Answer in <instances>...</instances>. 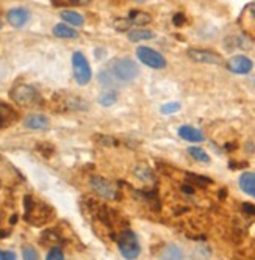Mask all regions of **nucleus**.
<instances>
[{"instance_id": "bb28decb", "label": "nucleus", "mask_w": 255, "mask_h": 260, "mask_svg": "<svg viewBox=\"0 0 255 260\" xmlns=\"http://www.w3.org/2000/svg\"><path fill=\"white\" fill-rule=\"evenodd\" d=\"M46 260H64V254H63V251H61L58 246H53V248L47 252Z\"/></svg>"}, {"instance_id": "7ed1b4c3", "label": "nucleus", "mask_w": 255, "mask_h": 260, "mask_svg": "<svg viewBox=\"0 0 255 260\" xmlns=\"http://www.w3.org/2000/svg\"><path fill=\"white\" fill-rule=\"evenodd\" d=\"M10 98L14 104L21 105V107H38L43 99L38 89L33 88L31 85L19 83L10 91Z\"/></svg>"}, {"instance_id": "ddd939ff", "label": "nucleus", "mask_w": 255, "mask_h": 260, "mask_svg": "<svg viewBox=\"0 0 255 260\" xmlns=\"http://www.w3.org/2000/svg\"><path fill=\"white\" fill-rule=\"evenodd\" d=\"M238 183H240V188L246 194L255 198V173H243L240 176Z\"/></svg>"}, {"instance_id": "4468645a", "label": "nucleus", "mask_w": 255, "mask_h": 260, "mask_svg": "<svg viewBox=\"0 0 255 260\" xmlns=\"http://www.w3.org/2000/svg\"><path fill=\"white\" fill-rule=\"evenodd\" d=\"M24 124L27 128H31V130H46L50 125L49 119L43 115H30L27 116Z\"/></svg>"}, {"instance_id": "f704fd0d", "label": "nucleus", "mask_w": 255, "mask_h": 260, "mask_svg": "<svg viewBox=\"0 0 255 260\" xmlns=\"http://www.w3.org/2000/svg\"><path fill=\"white\" fill-rule=\"evenodd\" d=\"M0 28H2V22H0Z\"/></svg>"}, {"instance_id": "423d86ee", "label": "nucleus", "mask_w": 255, "mask_h": 260, "mask_svg": "<svg viewBox=\"0 0 255 260\" xmlns=\"http://www.w3.org/2000/svg\"><path fill=\"white\" fill-rule=\"evenodd\" d=\"M136 57L139 58V61L142 64L149 66L152 69H165L166 68L165 57H163L160 52L154 50L152 47H144V46L138 47L136 49Z\"/></svg>"}, {"instance_id": "c85d7f7f", "label": "nucleus", "mask_w": 255, "mask_h": 260, "mask_svg": "<svg viewBox=\"0 0 255 260\" xmlns=\"http://www.w3.org/2000/svg\"><path fill=\"white\" fill-rule=\"evenodd\" d=\"M180 110V104L178 102H169V104H165L161 107V113L165 115H171V113H175V111Z\"/></svg>"}, {"instance_id": "2eb2a0df", "label": "nucleus", "mask_w": 255, "mask_h": 260, "mask_svg": "<svg viewBox=\"0 0 255 260\" xmlns=\"http://www.w3.org/2000/svg\"><path fill=\"white\" fill-rule=\"evenodd\" d=\"M160 260H184V252L177 245H168L161 251Z\"/></svg>"}, {"instance_id": "6ab92c4d", "label": "nucleus", "mask_w": 255, "mask_h": 260, "mask_svg": "<svg viewBox=\"0 0 255 260\" xmlns=\"http://www.w3.org/2000/svg\"><path fill=\"white\" fill-rule=\"evenodd\" d=\"M60 17L63 21H66L67 24L70 25H76V27H80L83 25V16L76 13V11H70V10H63L60 13Z\"/></svg>"}, {"instance_id": "5701e85b", "label": "nucleus", "mask_w": 255, "mask_h": 260, "mask_svg": "<svg viewBox=\"0 0 255 260\" xmlns=\"http://www.w3.org/2000/svg\"><path fill=\"white\" fill-rule=\"evenodd\" d=\"M188 154H190L194 160H197V161H202V163H208V161H210V155H208L204 149H200V147H196V146L190 147V149H188Z\"/></svg>"}, {"instance_id": "f257e3e1", "label": "nucleus", "mask_w": 255, "mask_h": 260, "mask_svg": "<svg viewBox=\"0 0 255 260\" xmlns=\"http://www.w3.org/2000/svg\"><path fill=\"white\" fill-rule=\"evenodd\" d=\"M24 207H25L24 218L33 226H43L55 216V210H53L49 204L36 202L31 196L24 198Z\"/></svg>"}, {"instance_id": "dca6fc26", "label": "nucleus", "mask_w": 255, "mask_h": 260, "mask_svg": "<svg viewBox=\"0 0 255 260\" xmlns=\"http://www.w3.org/2000/svg\"><path fill=\"white\" fill-rule=\"evenodd\" d=\"M43 245H58L61 241H64V237L57 231V229H47L41 235Z\"/></svg>"}, {"instance_id": "473e14b6", "label": "nucleus", "mask_w": 255, "mask_h": 260, "mask_svg": "<svg viewBox=\"0 0 255 260\" xmlns=\"http://www.w3.org/2000/svg\"><path fill=\"white\" fill-rule=\"evenodd\" d=\"M243 210L249 215H255V207L252 206V204H243Z\"/></svg>"}, {"instance_id": "0eeeda50", "label": "nucleus", "mask_w": 255, "mask_h": 260, "mask_svg": "<svg viewBox=\"0 0 255 260\" xmlns=\"http://www.w3.org/2000/svg\"><path fill=\"white\" fill-rule=\"evenodd\" d=\"M89 185H91V190H93L96 194H99L105 199H118V190L110 180L96 176L91 179Z\"/></svg>"}, {"instance_id": "412c9836", "label": "nucleus", "mask_w": 255, "mask_h": 260, "mask_svg": "<svg viewBox=\"0 0 255 260\" xmlns=\"http://www.w3.org/2000/svg\"><path fill=\"white\" fill-rule=\"evenodd\" d=\"M133 174L141 182H154V179H155L152 170L149 168V166H145V165H138L136 168L133 170Z\"/></svg>"}, {"instance_id": "c756f323", "label": "nucleus", "mask_w": 255, "mask_h": 260, "mask_svg": "<svg viewBox=\"0 0 255 260\" xmlns=\"http://www.w3.org/2000/svg\"><path fill=\"white\" fill-rule=\"evenodd\" d=\"M113 27H115L118 31H125V30H129L130 22H129V19H116V21L113 22Z\"/></svg>"}, {"instance_id": "6e6552de", "label": "nucleus", "mask_w": 255, "mask_h": 260, "mask_svg": "<svg viewBox=\"0 0 255 260\" xmlns=\"http://www.w3.org/2000/svg\"><path fill=\"white\" fill-rule=\"evenodd\" d=\"M188 57L197 63H207V64H223V57L220 53L207 49H190Z\"/></svg>"}, {"instance_id": "cd10ccee", "label": "nucleus", "mask_w": 255, "mask_h": 260, "mask_svg": "<svg viewBox=\"0 0 255 260\" xmlns=\"http://www.w3.org/2000/svg\"><path fill=\"white\" fill-rule=\"evenodd\" d=\"M244 17L250 22L252 31H253V35H255V4H250V5L247 7V10H246V13H244Z\"/></svg>"}, {"instance_id": "39448f33", "label": "nucleus", "mask_w": 255, "mask_h": 260, "mask_svg": "<svg viewBox=\"0 0 255 260\" xmlns=\"http://www.w3.org/2000/svg\"><path fill=\"white\" fill-rule=\"evenodd\" d=\"M72 69H74L76 82L80 86H85L89 83L91 77H93V72H91L89 63L82 52H76L74 55H72Z\"/></svg>"}, {"instance_id": "aec40b11", "label": "nucleus", "mask_w": 255, "mask_h": 260, "mask_svg": "<svg viewBox=\"0 0 255 260\" xmlns=\"http://www.w3.org/2000/svg\"><path fill=\"white\" fill-rule=\"evenodd\" d=\"M154 33L151 30H142V28H136V30H130L127 33V38L132 43H138V41H142V40H152L154 38Z\"/></svg>"}, {"instance_id": "9b49d317", "label": "nucleus", "mask_w": 255, "mask_h": 260, "mask_svg": "<svg viewBox=\"0 0 255 260\" xmlns=\"http://www.w3.org/2000/svg\"><path fill=\"white\" fill-rule=\"evenodd\" d=\"M178 137L184 138L185 141H191V143H200L204 141V134L200 132L199 128L193 127V125H181L178 128Z\"/></svg>"}, {"instance_id": "20e7f679", "label": "nucleus", "mask_w": 255, "mask_h": 260, "mask_svg": "<svg viewBox=\"0 0 255 260\" xmlns=\"http://www.w3.org/2000/svg\"><path fill=\"white\" fill-rule=\"evenodd\" d=\"M118 248L125 260H136L141 254V245L130 229H124L118 235Z\"/></svg>"}, {"instance_id": "72a5a7b5", "label": "nucleus", "mask_w": 255, "mask_h": 260, "mask_svg": "<svg viewBox=\"0 0 255 260\" xmlns=\"http://www.w3.org/2000/svg\"><path fill=\"white\" fill-rule=\"evenodd\" d=\"M135 2H144V0H135Z\"/></svg>"}, {"instance_id": "1a4fd4ad", "label": "nucleus", "mask_w": 255, "mask_h": 260, "mask_svg": "<svg viewBox=\"0 0 255 260\" xmlns=\"http://www.w3.org/2000/svg\"><path fill=\"white\" fill-rule=\"evenodd\" d=\"M227 69L233 74L244 76V74H249L253 69V63L250 58L246 57V55H236V57H232L227 61Z\"/></svg>"}, {"instance_id": "f3484780", "label": "nucleus", "mask_w": 255, "mask_h": 260, "mask_svg": "<svg viewBox=\"0 0 255 260\" xmlns=\"http://www.w3.org/2000/svg\"><path fill=\"white\" fill-rule=\"evenodd\" d=\"M53 35L58 36V38H63V40H74L77 38V31L74 28H70L69 25L66 24H57L53 27Z\"/></svg>"}, {"instance_id": "f03ea898", "label": "nucleus", "mask_w": 255, "mask_h": 260, "mask_svg": "<svg viewBox=\"0 0 255 260\" xmlns=\"http://www.w3.org/2000/svg\"><path fill=\"white\" fill-rule=\"evenodd\" d=\"M112 74V77L118 83H129L139 76L138 64L130 58H116L110 63V69H106Z\"/></svg>"}, {"instance_id": "4be33fe9", "label": "nucleus", "mask_w": 255, "mask_h": 260, "mask_svg": "<svg viewBox=\"0 0 255 260\" xmlns=\"http://www.w3.org/2000/svg\"><path fill=\"white\" fill-rule=\"evenodd\" d=\"M91 0H52V5L57 8L63 7H86L89 5Z\"/></svg>"}, {"instance_id": "7c9ffc66", "label": "nucleus", "mask_w": 255, "mask_h": 260, "mask_svg": "<svg viewBox=\"0 0 255 260\" xmlns=\"http://www.w3.org/2000/svg\"><path fill=\"white\" fill-rule=\"evenodd\" d=\"M172 24L175 25V27H181L185 24V16L181 14V13H177L174 17H172Z\"/></svg>"}, {"instance_id": "2f4dec72", "label": "nucleus", "mask_w": 255, "mask_h": 260, "mask_svg": "<svg viewBox=\"0 0 255 260\" xmlns=\"http://www.w3.org/2000/svg\"><path fill=\"white\" fill-rule=\"evenodd\" d=\"M0 260H16V254L13 251H2L0 249Z\"/></svg>"}, {"instance_id": "f8f14e48", "label": "nucleus", "mask_w": 255, "mask_h": 260, "mask_svg": "<svg viewBox=\"0 0 255 260\" xmlns=\"http://www.w3.org/2000/svg\"><path fill=\"white\" fill-rule=\"evenodd\" d=\"M14 121H17L16 110L7 104H0V128H5V127L11 125Z\"/></svg>"}, {"instance_id": "a211bd4d", "label": "nucleus", "mask_w": 255, "mask_h": 260, "mask_svg": "<svg viewBox=\"0 0 255 260\" xmlns=\"http://www.w3.org/2000/svg\"><path fill=\"white\" fill-rule=\"evenodd\" d=\"M151 21H152V17L148 13H144V11L135 10V11H130V14H129V22H130V25L133 24V25L141 27V25L149 24Z\"/></svg>"}, {"instance_id": "a878e982", "label": "nucleus", "mask_w": 255, "mask_h": 260, "mask_svg": "<svg viewBox=\"0 0 255 260\" xmlns=\"http://www.w3.org/2000/svg\"><path fill=\"white\" fill-rule=\"evenodd\" d=\"M36 149L43 154V157H52L53 152H55V147H53L52 144H49V143H40L38 146H36Z\"/></svg>"}, {"instance_id": "393cba45", "label": "nucleus", "mask_w": 255, "mask_h": 260, "mask_svg": "<svg viewBox=\"0 0 255 260\" xmlns=\"http://www.w3.org/2000/svg\"><path fill=\"white\" fill-rule=\"evenodd\" d=\"M22 258L24 260H40L38 251H36L33 246H24L22 248Z\"/></svg>"}, {"instance_id": "b1692460", "label": "nucleus", "mask_w": 255, "mask_h": 260, "mask_svg": "<svg viewBox=\"0 0 255 260\" xmlns=\"http://www.w3.org/2000/svg\"><path fill=\"white\" fill-rule=\"evenodd\" d=\"M116 101H118V94H116L115 91H106V92H103V94L99 98V102H100V105H103V107L113 105Z\"/></svg>"}, {"instance_id": "9d476101", "label": "nucleus", "mask_w": 255, "mask_h": 260, "mask_svg": "<svg viewBox=\"0 0 255 260\" xmlns=\"http://www.w3.org/2000/svg\"><path fill=\"white\" fill-rule=\"evenodd\" d=\"M7 21L14 28H22L30 21V11L27 8H13L7 13Z\"/></svg>"}]
</instances>
